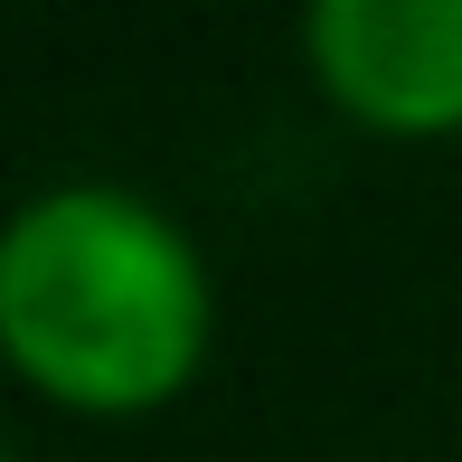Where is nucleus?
<instances>
[{
  "mask_svg": "<svg viewBox=\"0 0 462 462\" xmlns=\"http://www.w3.org/2000/svg\"><path fill=\"white\" fill-rule=\"evenodd\" d=\"M0 349L67 406H161L208 349V264L114 180L48 189L0 226Z\"/></svg>",
  "mask_w": 462,
  "mask_h": 462,
  "instance_id": "obj_1",
  "label": "nucleus"
},
{
  "mask_svg": "<svg viewBox=\"0 0 462 462\" xmlns=\"http://www.w3.org/2000/svg\"><path fill=\"white\" fill-rule=\"evenodd\" d=\"M0 462H10V453H0Z\"/></svg>",
  "mask_w": 462,
  "mask_h": 462,
  "instance_id": "obj_3",
  "label": "nucleus"
},
{
  "mask_svg": "<svg viewBox=\"0 0 462 462\" xmlns=\"http://www.w3.org/2000/svg\"><path fill=\"white\" fill-rule=\"evenodd\" d=\"M302 38L349 114L387 133L462 123V0H321Z\"/></svg>",
  "mask_w": 462,
  "mask_h": 462,
  "instance_id": "obj_2",
  "label": "nucleus"
}]
</instances>
